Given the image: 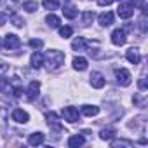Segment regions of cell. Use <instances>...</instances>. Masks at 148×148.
<instances>
[{
	"label": "cell",
	"mask_w": 148,
	"mask_h": 148,
	"mask_svg": "<svg viewBox=\"0 0 148 148\" xmlns=\"http://www.w3.org/2000/svg\"><path fill=\"white\" fill-rule=\"evenodd\" d=\"M12 120H14V122H18V124H26V122L30 120V115H28L25 110L18 108V110H14V112H12Z\"/></svg>",
	"instance_id": "obj_10"
},
{
	"label": "cell",
	"mask_w": 148,
	"mask_h": 148,
	"mask_svg": "<svg viewBox=\"0 0 148 148\" xmlns=\"http://www.w3.org/2000/svg\"><path fill=\"white\" fill-rule=\"evenodd\" d=\"M71 33H73V28L71 26H61L59 28V37H63V38L71 37Z\"/></svg>",
	"instance_id": "obj_26"
},
{
	"label": "cell",
	"mask_w": 148,
	"mask_h": 148,
	"mask_svg": "<svg viewBox=\"0 0 148 148\" xmlns=\"http://www.w3.org/2000/svg\"><path fill=\"white\" fill-rule=\"evenodd\" d=\"M136 105H139V106H145V103H146V99H143V98H139V96H134V99H132Z\"/></svg>",
	"instance_id": "obj_32"
},
{
	"label": "cell",
	"mask_w": 148,
	"mask_h": 148,
	"mask_svg": "<svg viewBox=\"0 0 148 148\" xmlns=\"http://www.w3.org/2000/svg\"><path fill=\"white\" fill-rule=\"evenodd\" d=\"M71 49L73 51H84L86 49V40H84V37H77L75 40L71 42Z\"/></svg>",
	"instance_id": "obj_20"
},
{
	"label": "cell",
	"mask_w": 148,
	"mask_h": 148,
	"mask_svg": "<svg viewBox=\"0 0 148 148\" xmlns=\"http://www.w3.org/2000/svg\"><path fill=\"white\" fill-rule=\"evenodd\" d=\"M82 113L87 117H94L99 113V106H91V105H84L82 106Z\"/></svg>",
	"instance_id": "obj_19"
},
{
	"label": "cell",
	"mask_w": 148,
	"mask_h": 148,
	"mask_svg": "<svg viewBox=\"0 0 148 148\" xmlns=\"http://www.w3.org/2000/svg\"><path fill=\"white\" fill-rule=\"evenodd\" d=\"M115 134H117V131H115L113 127H106V129H101L99 138H101V139H105V141H110Z\"/></svg>",
	"instance_id": "obj_18"
},
{
	"label": "cell",
	"mask_w": 148,
	"mask_h": 148,
	"mask_svg": "<svg viewBox=\"0 0 148 148\" xmlns=\"http://www.w3.org/2000/svg\"><path fill=\"white\" fill-rule=\"evenodd\" d=\"M112 2H115V0H98V5H101V7H105V5H110Z\"/></svg>",
	"instance_id": "obj_33"
},
{
	"label": "cell",
	"mask_w": 148,
	"mask_h": 148,
	"mask_svg": "<svg viewBox=\"0 0 148 148\" xmlns=\"http://www.w3.org/2000/svg\"><path fill=\"white\" fill-rule=\"evenodd\" d=\"M77 9L75 7H71V5H66L64 9H63V14H64V18H68V19H75L77 18Z\"/></svg>",
	"instance_id": "obj_21"
},
{
	"label": "cell",
	"mask_w": 148,
	"mask_h": 148,
	"mask_svg": "<svg viewBox=\"0 0 148 148\" xmlns=\"http://www.w3.org/2000/svg\"><path fill=\"white\" fill-rule=\"evenodd\" d=\"M98 21H99V25H101V26H110V25L113 23V12H110V11L101 12V14H99V18H98Z\"/></svg>",
	"instance_id": "obj_12"
},
{
	"label": "cell",
	"mask_w": 148,
	"mask_h": 148,
	"mask_svg": "<svg viewBox=\"0 0 148 148\" xmlns=\"http://www.w3.org/2000/svg\"><path fill=\"white\" fill-rule=\"evenodd\" d=\"M84 143H86V139H84V136H80V134L70 136V139H68V146H70V148H79V146H82Z\"/></svg>",
	"instance_id": "obj_13"
},
{
	"label": "cell",
	"mask_w": 148,
	"mask_h": 148,
	"mask_svg": "<svg viewBox=\"0 0 148 148\" xmlns=\"http://www.w3.org/2000/svg\"><path fill=\"white\" fill-rule=\"evenodd\" d=\"M117 14L122 18V19H129L132 14H134V7L131 4H120L119 9H117Z\"/></svg>",
	"instance_id": "obj_7"
},
{
	"label": "cell",
	"mask_w": 148,
	"mask_h": 148,
	"mask_svg": "<svg viewBox=\"0 0 148 148\" xmlns=\"http://www.w3.org/2000/svg\"><path fill=\"white\" fill-rule=\"evenodd\" d=\"M115 79H117V84L122 86V87L131 86V73L125 68H117L115 70Z\"/></svg>",
	"instance_id": "obj_3"
},
{
	"label": "cell",
	"mask_w": 148,
	"mask_h": 148,
	"mask_svg": "<svg viewBox=\"0 0 148 148\" xmlns=\"http://www.w3.org/2000/svg\"><path fill=\"white\" fill-rule=\"evenodd\" d=\"M139 89L141 91H146V79L145 77H141V80H139Z\"/></svg>",
	"instance_id": "obj_35"
},
{
	"label": "cell",
	"mask_w": 148,
	"mask_h": 148,
	"mask_svg": "<svg viewBox=\"0 0 148 148\" xmlns=\"http://www.w3.org/2000/svg\"><path fill=\"white\" fill-rule=\"evenodd\" d=\"M23 9H25L26 12H35V11L38 9V4L33 2V0H30V2H25V4H23Z\"/></svg>",
	"instance_id": "obj_25"
},
{
	"label": "cell",
	"mask_w": 148,
	"mask_h": 148,
	"mask_svg": "<svg viewBox=\"0 0 148 148\" xmlns=\"http://www.w3.org/2000/svg\"><path fill=\"white\" fill-rule=\"evenodd\" d=\"M112 42H113L115 45H124V44L127 42V37H125V30H120V28L113 30V33H112Z\"/></svg>",
	"instance_id": "obj_8"
},
{
	"label": "cell",
	"mask_w": 148,
	"mask_h": 148,
	"mask_svg": "<svg viewBox=\"0 0 148 148\" xmlns=\"http://www.w3.org/2000/svg\"><path fill=\"white\" fill-rule=\"evenodd\" d=\"M73 68H75L77 71H86L87 70V59L82 58V56L75 58V59H73Z\"/></svg>",
	"instance_id": "obj_16"
},
{
	"label": "cell",
	"mask_w": 148,
	"mask_h": 148,
	"mask_svg": "<svg viewBox=\"0 0 148 148\" xmlns=\"http://www.w3.org/2000/svg\"><path fill=\"white\" fill-rule=\"evenodd\" d=\"M45 119H47V124H49L51 127H54V129H61V124H59V120H58V115H56L54 112H49V113H45Z\"/></svg>",
	"instance_id": "obj_17"
},
{
	"label": "cell",
	"mask_w": 148,
	"mask_h": 148,
	"mask_svg": "<svg viewBox=\"0 0 148 148\" xmlns=\"http://www.w3.org/2000/svg\"><path fill=\"white\" fill-rule=\"evenodd\" d=\"M89 79H91V86H92L94 89H101V87H105V77H103V73H99V71H92Z\"/></svg>",
	"instance_id": "obj_6"
},
{
	"label": "cell",
	"mask_w": 148,
	"mask_h": 148,
	"mask_svg": "<svg viewBox=\"0 0 148 148\" xmlns=\"http://www.w3.org/2000/svg\"><path fill=\"white\" fill-rule=\"evenodd\" d=\"M45 23H47L51 28H59V18H58L56 14H49V16L45 18Z\"/></svg>",
	"instance_id": "obj_23"
},
{
	"label": "cell",
	"mask_w": 148,
	"mask_h": 148,
	"mask_svg": "<svg viewBox=\"0 0 148 148\" xmlns=\"http://www.w3.org/2000/svg\"><path fill=\"white\" fill-rule=\"evenodd\" d=\"M61 115H63V119L66 120V122H77L79 120V110L75 108V106H64L63 110H61Z\"/></svg>",
	"instance_id": "obj_4"
},
{
	"label": "cell",
	"mask_w": 148,
	"mask_h": 148,
	"mask_svg": "<svg viewBox=\"0 0 148 148\" xmlns=\"http://www.w3.org/2000/svg\"><path fill=\"white\" fill-rule=\"evenodd\" d=\"M42 45H44V42L40 38H32L30 40V47H33V49H40Z\"/></svg>",
	"instance_id": "obj_29"
},
{
	"label": "cell",
	"mask_w": 148,
	"mask_h": 148,
	"mask_svg": "<svg viewBox=\"0 0 148 148\" xmlns=\"http://www.w3.org/2000/svg\"><path fill=\"white\" fill-rule=\"evenodd\" d=\"M38 91H40V82H37V80L30 82V86H28V89H26V99H28V101L37 99Z\"/></svg>",
	"instance_id": "obj_5"
},
{
	"label": "cell",
	"mask_w": 148,
	"mask_h": 148,
	"mask_svg": "<svg viewBox=\"0 0 148 148\" xmlns=\"http://www.w3.org/2000/svg\"><path fill=\"white\" fill-rule=\"evenodd\" d=\"M92 21H94V12H92V11L82 12V25H84V26H89Z\"/></svg>",
	"instance_id": "obj_22"
},
{
	"label": "cell",
	"mask_w": 148,
	"mask_h": 148,
	"mask_svg": "<svg viewBox=\"0 0 148 148\" xmlns=\"http://www.w3.org/2000/svg\"><path fill=\"white\" fill-rule=\"evenodd\" d=\"M44 139H45V136H44L42 132H33V134H30V138H28V145L38 146V145L44 143Z\"/></svg>",
	"instance_id": "obj_15"
},
{
	"label": "cell",
	"mask_w": 148,
	"mask_h": 148,
	"mask_svg": "<svg viewBox=\"0 0 148 148\" xmlns=\"http://www.w3.org/2000/svg\"><path fill=\"white\" fill-rule=\"evenodd\" d=\"M30 63H32V66H33V68H37V70H38V68L44 64V54H42V52H38V51H35V52L32 54Z\"/></svg>",
	"instance_id": "obj_14"
},
{
	"label": "cell",
	"mask_w": 148,
	"mask_h": 148,
	"mask_svg": "<svg viewBox=\"0 0 148 148\" xmlns=\"http://www.w3.org/2000/svg\"><path fill=\"white\" fill-rule=\"evenodd\" d=\"M7 68H9V66H7L5 63H0V75H2V73H5V71H7Z\"/></svg>",
	"instance_id": "obj_36"
},
{
	"label": "cell",
	"mask_w": 148,
	"mask_h": 148,
	"mask_svg": "<svg viewBox=\"0 0 148 148\" xmlns=\"http://www.w3.org/2000/svg\"><path fill=\"white\" fill-rule=\"evenodd\" d=\"M5 113H7V106H5V103L2 99H0V119L5 117Z\"/></svg>",
	"instance_id": "obj_31"
},
{
	"label": "cell",
	"mask_w": 148,
	"mask_h": 148,
	"mask_svg": "<svg viewBox=\"0 0 148 148\" xmlns=\"http://www.w3.org/2000/svg\"><path fill=\"white\" fill-rule=\"evenodd\" d=\"M139 28H141L143 33L146 32V11H143V16H141V19H139Z\"/></svg>",
	"instance_id": "obj_28"
},
{
	"label": "cell",
	"mask_w": 148,
	"mask_h": 148,
	"mask_svg": "<svg viewBox=\"0 0 148 148\" xmlns=\"http://www.w3.org/2000/svg\"><path fill=\"white\" fill-rule=\"evenodd\" d=\"M125 58H127V61L132 63V64H138V63L141 61V54H139V51H138L136 47L129 49V51L125 52Z\"/></svg>",
	"instance_id": "obj_11"
},
{
	"label": "cell",
	"mask_w": 148,
	"mask_h": 148,
	"mask_svg": "<svg viewBox=\"0 0 148 148\" xmlns=\"http://www.w3.org/2000/svg\"><path fill=\"white\" fill-rule=\"evenodd\" d=\"M44 61H45L49 71H51V70H58V68L64 63V52H63V51H58V49H52V51H49V52L45 54Z\"/></svg>",
	"instance_id": "obj_2"
},
{
	"label": "cell",
	"mask_w": 148,
	"mask_h": 148,
	"mask_svg": "<svg viewBox=\"0 0 148 148\" xmlns=\"http://www.w3.org/2000/svg\"><path fill=\"white\" fill-rule=\"evenodd\" d=\"M112 146H132V141L119 139V141H112Z\"/></svg>",
	"instance_id": "obj_27"
},
{
	"label": "cell",
	"mask_w": 148,
	"mask_h": 148,
	"mask_svg": "<svg viewBox=\"0 0 148 148\" xmlns=\"http://www.w3.org/2000/svg\"><path fill=\"white\" fill-rule=\"evenodd\" d=\"M42 5H44L45 9H49V11H56V9H59V2H58V0H44Z\"/></svg>",
	"instance_id": "obj_24"
},
{
	"label": "cell",
	"mask_w": 148,
	"mask_h": 148,
	"mask_svg": "<svg viewBox=\"0 0 148 148\" xmlns=\"http://www.w3.org/2000/svg\"><path fill=\"white\" fill-rule=\"evenodd\" d=\"M4 45H5V49H18L19 45H21V40H19V37L18 35H14V33H9L7 37H5V40H4Z\"/></svg>",
	"instance_id": "obj_9"
},
{
	"label": "cell",
	"mask_w": 148,
	"mask_h": 148,
	"mask_svg": "<svg viewBox=\"0 0 148 148\" xmlns=\"http://www.w3.org/2000/svg\"><path fill=\"white\" fill-rule=\"evenodd\" d=\"M0 91L2 92H12L14 98H19L23 94V84L18 77H12V79L0 77Z\"/></svg>",
	"instance_id": "obj_1"
},
{
	"label": "cell",
	"mask_w": 148,
	"mask_h": 148,
	"mask_svg": "<svg viewBox=\"0 0 148 148\" xmlns=\"http://www.w3.org/2000/svg\"><path fill=\"white\" fill-rule=\"evenodd\" d=\"M7 23V14L5 12H0V26Z\"/></svg>",
	"instance_id": "obj_34"
},
{
	"label": "cell",
	"mask_w": 148,
	"mask_h": 148,
	"mask_svg": "<svg viewBox=\"0 0 148 148\" xmlns=\"http://www.w3.org/2000/svg\"><path fill=\"white\" fill-rule=\"evenodd\" d=\"M11 19H12V25H14V26H23V19H21L19 16H16V14H14Z\"/></svg>",
	"instance_id": "obj_30"
}]
</instances>
